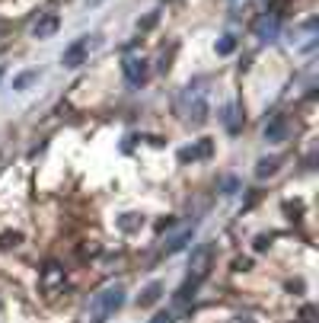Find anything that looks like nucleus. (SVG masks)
Returning a JSON list of instances; mask_svg holds the SVG:
<instances>
[{
	"mask_svg": "<svg viewBox=\"0 0 319 323\" xmlns=\"http://www.w3.org/2000/svg\"><path fill=\"white\" fill-rule=\"evenodd\" d=\"M160 298H163V285H160V282H150V285L144 288V294H138V307H144V311H147V307H153Z\"/></svg>",
	"mask_w": 319,
	"mask_h": 323,
	"instance_id": "9b49d317",
	"label": "nucleus"
},
{
	"mask_svg": "<svg viewBox=\"0 0 319 323\" xmlns=\"http://www.w3.org/2000/svg\"><path fill=\"white\" fill-rule=\"evenodd\" d=\"M198 285H201L198 279H185V282L179 285V291L173 294V301H176V304H188V301L195 298V291H198Z\"/></svg>",
	"mask_w": 319,
	"mask_h": 323,
	"instance_id": "f8f14e48",
	"label": "nucleus"
},
{
	"mask_svg": "<svg viewBox=\"0 0 319 323\" xmlns=\"http://www.w3.org/2000/svg\"><path fill=\"white\" fill-rule=\"evenodd\" d=\"M233 48H236V36H223L220 42H217V55H230Z\"/></svg>",
	"mask_w": 319,
	"mask_h": 323,
	"instance_id": "f3484780",
	"label": "nucleus"
},
{
	"mask_svg": "<svg viewBox=\"0 0 319 323\" xmlns=\"http://www.w3.org/2000/svg\"><path fill=\"white\" fill-rule=\"evenodd\" d=\"M211 259H214V243H198L192 250V259H188V279L205 282L208 272H211Z\"/></svg>",
	"mask_w": 319,
	"mask_h": 323,
	"instance_id": "f03ea898",
	"label": "nucleus"
},
{
	"mask_svg": "<svg viewBox=\"0 0 319 323\" xmlns=\"http://www.w3.org/2000/svg\"><path fill=\"white\" fill-rule=\"evenodd\" d=\"M157 19H160V13H157V10H153V13H147L144 19H138V29H141V32L153 29V26H157Z\"/></svg>",
	"mask_w": 319,
	"mask_h": 323,
	"instance_id": "a211bd4d",
	"label": "nucleus"
},
{
	"mask_svg": "<svg viewBox=\"0 0 319 323\" xmlns=\"http://www.w3.org/2000/svg\"><path fill=\"white\" fill-rule=\"evenodd\" d=\"M144 224V218L141 214H125V218H118V227L121 231H134V227H141Z\"/></svg>",
	"mask_w": 319,
	"mask_h": 323,
	"instance_id": "dca6fc26",
	"label": "nucleus"
},
{
	"mask_svg": "<svg viewBox=\"0 0 319 323\" xmlns=\"http://www.w3.org/2000/svg\"><path fill=\"white\" fill-rule=\"evenodd\" d=\"M121 304H125V285H112V288H106V291H99L96 298H93V314H96V320H106V317H112Z\"/></svg>",
	"mask_w": 319,
	"mask_h": 323,
	"instance_id": "f257e3e1",
	"label": "nucleus"
},
{
	"mask_svg": "<svg viewBox=\"0 0 319 323\" xmlns=\"http://www.w3.org/2000/svg\"><path fill=\"white\" fill-rule=\"evenodd\" d=\"M214 154V141L211 138H201L195 147H182L179 151V163H195V160H208Z\"/></svg>",
	"mask_w": 319,
	"mask_h": 323,
	"instance_id": "39448f33",
	"label": "nucleus"
},
{
	"mask_svg": "<svg viewBox=\"0 0 319 323\" xmlns=\"http://www.w3.org/2000/svg\"><path fill=\"white\" fill-rule=\"evenodd\" d=\"M192 237H195V227H185L182 234H176V237L166 243V256H173V253L185 250V246H188V240H192Z\"/></svg>",
	"mask_w": 319,
	"mask_h": 323,
	"instance_id": "ddd939ff",
	"label": "nucleus"
},
{
	"mask_svg": "<svg viewBox=\"0 0 319 323\" xmlns=\"http://www.w3.org/2000/svg\"><path fill=\"white\" fill-rule=\"evenodd\" d=\"M90 39H77V42L73 45H67L64 48V55H61V64L67 67V71H73V67H80L86 61V58H90Z\"/></svg>",
	"mask_w": 319,
	"mask_h": 323,
	"instance_id": "7ed1b4c3",
	"label": "nucleus"
},
{
	"mask_svg": "<svg viewBox=\"0 0 319 323\" xmlns=\"http://www.w3.org/2000/svg\"><path fill=\"white\" fill-rule=\"evenodd\" d=\"M278 29H281V16H278V13H265V16H259L252 23V32L259 39H275Z\"/></svg>",
	"mask_w": 319,
	"mask_h": 323,
	"instance_id": "0eeeda50",
	"label": "nucleus"
},
{
	"mask_svg": "<svg viewBox=\"0 0 319 323\" xmlns=\"http://www.w3.org/2000/svg\"><path fill=\"white\" fill-rule=\"evenodd\" d=\"M252 266V262H249L246 256H240V259H233V269H240V272H246V269Z\"/></svg>",
	"mask_w": 319,
	"mask_h": 323,
	"instance_id": "5701e85b",
	"label": "nucleus"
},
{
	"mask_svg": "<svg viewBox=\"0 0 319 323\" xmlns=\"http://www.w3.org/2000/svg\"><path fill=\"white\" fill-rule=\"evenodd\" d=\"M236 186H240V183H236V176H227V179H223V183H220V192H236Z\"/></svg>",
	"mask_w": 319,
	"mask_h": 323,
	"instance_id": "412c9836",
	"label": "nucleus"
},
{
	"mask_svg": "<svg viewBox=\"0 0 319 323\" xmlns=\"http://www.w3.org/2000/svg\"><path fill=\"white\" fill-rule=\"evenodd\" d=\"M121 71H125V80L131 86H144L147 77H150V67H147L144 58H125V61H121Z\"/></svg>",
	"mask_w": 319,
	"mask_h": 323,
	"instance_id": "20e7f679",
	"label": "nucleus"
},
{
	"mask_svg": "<svg viewBox=\"0 0 319 323\" xmlns=\"http://www.w3.org/2000/svg\"><path fill=\"white\" fill-rule=\"evenodd\" d=\"M35 80H38V71H23L19 77H13V90H29Z\"/></svg>",
	"mask_w": 319,
	"mask_h": 323,
	"instance_id": "2eb2a0df",
	"label": "nucleus"
},
{
	"mask_svg": "<svg viewBox=\"0 0 319 323\" xmlns=\"http://www.w3.org/2000/svg\"><path fill=\"white\" fill-rule=\"evenodd\" d=\"M58 26H61V19L54 16V13H45V16L35 19V26H32V36H35V39H51L54 32H58Z\"/></svg>",
	"mask_w": 319,
	"mask_h": 323,
	"instance_id": "6e6552de",
	"label": "nucleus"
},
{
	"mask_svg": "<svg viewBox=\"0 0 319 323\" xmlns=\"http://www.w3.org/2000/svg\"><path fill=\"white\" fill-rule=\"evenodd\" d=\"M61 282H64V266H61V262H45V269H42V285L51 291V288L61 285Z\"/></svg>",
	"mask_w": 319,
	"mask_h": 323,
	"instance_id": "9d476101",
	"label": "nucleus"
},
{
	"mask_svg": "<svg viewBox=\"0 0 319 323\" xmlns=\"http://www.w3.org/2000/svg\"><path fill=\"white\" fill-rule=\"evenodd\" d=\"M284 211H287V218H290V221L300 218V205H284Z\"/></svg>",
	"mask_w": 319,
	"mask_h": 323,
	"instance_id": "4be33fe9",
	"label": "nucleus"
},
{
	"mask_svg": "<svg viewBox=\"0 0 319 323\" xmlns=\"http://www.w3.org/2000/svg\"><path fill=\"white\" fill-rule=\"evenodd\" d=\"M150 323H176V314H173V311H160Z\"/></svg>",
	"mask_w": 319,
	"mask_h": 323,
	"instance_id": "aec40b11",
	"label": "nucleus"
},
{
	"mask_svg": "<svg viewBox=\"0 0 319 323\" xmlns=\"http://www.w3.org/2000/svg\"><path fill=\"white\" fill-rule=\"evenodd\" d=\"M220 122L227 125V131H230V134H240V128H243V112H240V106L230 103L227 109L220 112Z\"/></svg>",
	"mask_w": 319,
	"mask_h": 323,
	"instance_id": "1a4fd4ad",
	"label": "nucleus"
},
{
	"mask_svg": "<svg viewBox=\"0 0 319 323\" xmlns=\"http://www.w3.org/2000/svg\"><path fill=\"white\" fill-rule=\"evenodd\" d=\"M19 240H23V237H19L16 231H13V234H3V237H0V246H16Z\"/></svg>",
	"mask_w": 319,
	"mask_h": 323,
	"instance_id": "6ab92c4d",
	"label": "nucleus"
},
{
	"mask_svg": "<svg viewBox=\"0 0 319 323\" xmlns=\"http://www.w3.org/2000/svg\"><path fill=\"white\" fill-rule=\"evenodd\" d=\"M268 243H271V240H268V237H255V243H252V246H255V250H265V246H268Z\"/></svg>",
	"mask_w": 319,
	"mask_h": 323,
	"instance_id": "b1692460",
	"label": "nucleus"
},
{
	"mask_svg": "<svg viewBox=\"0 0 319 323\" xmlns=\"http://www.w3.org/2000/svg\"><path fill=\"white\" fill-rule=\"evenodd\" d=\"M262 138L271 141V144H278V141L287 138V116L284 112H278V116H271L265 122V128H262Z\"/></svg>",
	"mask_w": 319,
	"mask_h": 323,
	"instance_id": "423d86ee",
	"label": "nucleus"
},
{
	"mask_svg": "<svg viewBox=\"0 0 319 323\" xmlns=\"http://www.w3.org/2000/svg\"><path fill=\"white\" fill-rule=\"evenodd\" d=\"M278 163H281L278 157H262L259 163H255V176H259V179H268V176H275V173H278Z\"/></svg>",
	"mask_w": 319,
	"mask_h": 323,
	"instance_id": "4468645a",
	"label": "nucleus"
}]
</instances>
